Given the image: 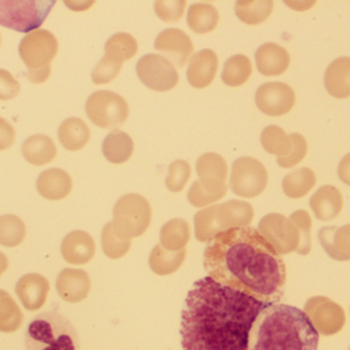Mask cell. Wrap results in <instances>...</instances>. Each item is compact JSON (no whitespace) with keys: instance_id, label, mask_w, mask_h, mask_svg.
<instances>
[{"instance_id":"1","label":"cell","mask_w":350,"mask_h":350,"mask_svg":"<svg viewBox=\"0 0 350 350\" xmlns=\"http://www.w3.org/2000/svg\"><path fill=\"white\" fill-rule=\"evenodd\" d=\"M269 304L206 277L193 284L181 312L183 350H248L249 334Z\"/></svg>"},{"instance_id":"2","label":"cell","mask_w":350,"mask_h":350,"mask_svg":"<svg viewBox=\"0 0 350 350\" xmlns=\"http://www.w3.org/2000/svg\"><path fill=\"white\" fill-rule=\"evenodd\" d=\"M204 268L217 283L269 305L283 297L285 263L255 228H232L218 234L204 250Z\"/></svg>"},{"instance_id":"3","label":"cell","mask_w":350,"mask_h":350,"mask_svg":"<svg viewBox=\"0 0 350 350\" xmlns=\"http://www.w3.org/2000/svg\"><path fill=\"white\" fill-rule=\"evenodd\" d=\"M320 334L306 312L275 303L261 310L249 334L248 350H318Z\"/></svg>"},{"instance_id":"4","label":"cell","mask_w":350,"mask_h":350,"mask_svg":"<svg viewBox=\"0 0 350 350\" xmlns=\"http://www.w3.org/2000/svg\"><path fill=\"white\" fill-rule=\"evenodd\" d=\"M26 350H80L77 331L63 314L44 312L37 314L25 333Z\"/></svg>"},{"instance_id":"5","label":"cell","mask_w":350,"mask_h":350,"mask_svg":"<svg viewBox=\"0 0 350 350\" xmlns=\"http://www.w3.org/2000/svg\"><path fill=\"white\" fill-rule=\"evenodd\" d=\"M59 49L57 37L49 30L32 31L21 41L18 55L28 68L27 77L33 84H43L51 76V64Z\"/></svg>"},{"instance_id":"6","label":"cell","mask_w":350,"mask_h":350,"mask_svg":"<svg viewBox=\"0 0 350 350\" xmlns=\"http://www.w3.org/2000/svg\"><path fill=\"white\" fill-rule=\"evenodd\" d=\"M152 220L149 201L137 193L123 195L116 201L113 210V230L122 240H133L143 236Z\"/></svg>"},{"instance_id":"7","label":"cell","mask_w":350,"mask_h":350,"mask_svg":"<svg viewBox=\"0 0 350 350\" xmlns=\"http://www.w3.org/2000/svg\"><path fill=\"white\" fill-rule=\"evenodd\" d=\"M55 4L53 0H0V25L18 32L35 31Z\"/></svg>"},{"instance_id":"8","label":"cell","mask_w":350,"mask_h":350,"mask_svg":"<svg viewBox=\"0 0 350 350\" xmlns=\"http://www.w3.org/2000/svg\"><path fill=\"white\" fill-rule=\"evenodd\" d=\"M260 140L265 151L277 155L278 164L281 168L297 166L308 153V142L304 136L298 133L288 135L278 125L265 127Z\"/></svg>"},{"instance_id":"9","label":"cell","mask_w":350,"mask_h":350,"mask_svg":"<svg viewBox=\"0 0 350 350\" xmlns=\"http://www.w3.org/2000/svg\"><path fill=\"white\" fill-rule=\"evenodd\" d=\"M88 118L105 129H119L129 118V108L125 99L111 90H98L86 101Z\"/></svg>"},{"instance_id":"10","label":"cell","mask_w":350,"mask_h":350,"mask_svg":"<svg viewBox=\"0 0 350 350\" xmlns=\"http://www.w3.org/2000/svg\"><path fill=\"white\" fill-rule=\"evenodd\" d=\"M267 168L256 158L242 156L232 164L230 187L234 195L245 199L258 197L267 188Z\"/></svg>"},{"instance_id":"11","label":"cell","mask_w":350,"mask_h":350,"mask_svg":"<svg viewBox=\"0 0 350 350\" xmlns=\"http://www.w3.org/2000/svg\"><path fill=\"white\" fill-rule=\"evenodd\" d=\"M258 232L279 255L297 253L301 246V232L297 224L282 214L265 216L259 222Z\"/></svg>"},{"instance_id":"12","label":"cell","mask_w":350,"mask_h":350,"mask_svg":"<svg viewBox=\"0 0 350 350\" xmlns=\"http://www.w3.org/2000/svg\"><path fill=\"white\" fill-rule=\"evenodd\" d=\"M137 73L147 88L156 92H168L178 84L179 76L174 66L157 53L142 57L137 64Z\"/></svg>"},{"instance_id":"13","label":"cell","mask_w":350,"mask_h":350,"mask_svg":"<svg viewBox=\"0 0 350 350\" xmlns=\"http://www.w3.org/2000/svg\"><path fill=\"white\" fill-rule=\"evenodd\" d=\"M304 312L319 334L331 336L342 330L347 318L343 308L330 298L314 296L304 304Z\"/></svg>"},{"instance_id":"14","label":"cell","mask_w":350,"mask_h":350,"mask_svg":"<svg viewBox=\"0 0 350 350\" xmlns=\"http://www.w3.org/2000/svg\"><path fill=\"white\" fill-rule=\"evenodd\" d=\"M296 96L293 88L284 82H267L259 86L255 103L261 112L271 116H281L293 108Z\"/></svg>"},{"instance_id":"15","label":"cell","mask_w":350,"mask_h":350,"mask_svg":"<svg viewBox=\"0 0 350 350\" xmlns=\"http://www.w3.org/2000/svg\"><path fill=\"white\" fill-rule=\"evenodd\" d=\"M158 51L165 55L172 65L181 68L185 65L191 53L193 45L191 37L180 29L170 28L162 31L154 45Z\"/></svg>"},{"instance_id":"16","label":"cell","mask_w":350,"mask_h":350,"mask_svg":"<svg viewBox=\"0 0 350 350\" xmlns=\"http://www.w3.org/2000/svg\"><path fill=\"white\" fill-rule=\"evenodd\" d=\"M57 294L69 303H79L88 298L92 289L90 275L82 269L65 268L55 282Z\"/></svg>"},{"instance_id":"17","label":"cell","mask_w":350,"mask_h":350,"mask_svg":"<svg viewBox=\"0 0 350 350\" xmlns=\"http://www.w3.org/2000/svg\"><path fill=\"white\" fill-rule=\"evenodd\" d=\"M61 252L66 262L73 265H84L94 258L96 242L88 232L74 230L64 238Z\"/></svg>"},{"instance_id":"18","label":"cell","mask_w":350,"mask_h":350,"mask_svg":"<svg viewBox=\"0 0 350 350\" xmlns=\"http://www.w3.org/2000/svg\"><path fill=\"white\" fill-rule=\"evenodd\" d=\"M217 55L205 49L196 53L189 60L187 77L193 88H205L211 84L218 70Z\"/></svg>"},{"instance_id":"19","label":"cell","mask_w":350,"mask_h":350,"mask_svg":"<svg viewBox=\"0 0 350 350\" xmlns=\"http://www.w3.org/2000/svg\"><path fill=\"white\" fill-rule=\"evenodd\" d=\"M49 283L38 273H28L18 279L16 293L26 310L30 312L40 310L46 301Z\"/></svg>"},{"instance_id":"20","label":"cell","mask_w":350,"mask_h":350,"mask_svg":"<svg viewBox=\"0 0 350 350\" xmlns=\"http://www.w3.org/2000/svg\"><path fill=\"white\" fill-rule=\"evenodd\" d=\"M215 215L222 232L232 228L248 227L254 218V209L247 201L232 199L216 205Z\"/></svg>"},{"instance_id":"21","label":"cell","mask_w":350,"mask_h":350,"mask_svg":"<svg viewBox=\"0 0 350 350\" xmlns=\"http://www.w3.org/2000/svg\"><path fill=\"white\" fill-rule=\"evenodd\" d=\"M255 61L262 75H281L289 67L290 55L285 47L278 43L267 42L257 49Z\"/></svg>"},{"instance_id":"22","label":"cell","mask_w":350,"mask_h":350,"mask_svg":"<svg viewBox=\"0 0 350 350\" xmlns=\"http://www.w3.org/2000/svg\"><path fill=\"white\" fill-rule=\"evenodd\" d=\"M37 190L49 201H61L71 192L73 182L66 171L51 168L39 175Z\"/></svg>"},{"instance_id":"23","label":"cell","mask_w":350,"mask_h":350,"mask_svg":"<svg viewBox=\"0 0 350 350\" xmlns=\"http://www.w3.org/2000/svg\"><path fill=\"white\" fill-rule=\"evenodd\" d=\"M319 240L325 252L336 261L350 260V224L326 226L319 232Z\"/></svg>"},{"instance_id":"24","label":"cell","mask_w":350,"mask_h":350,"mask_svg":"<svg viewBox=\"0 0 350 350\" xmlns=\"http://www.w3.org/2000/svg\"><path fill=\"white\" fill-rule=\"evenodd\" d=\"M310 205L317 219L330 221L335 219L342 210V195L336 187L324 185L310 197Z\"/></svg>"},{"instance_id":"25","label":"cell","mask_w":350,"mask_h":350,"mask_svg":"<svg viewBox=\"0 0 350 350\" xmlns=\"http://www.w3.org/2000/svg\"><path fill=\"white\" fill-rule=\"evenodd\" d=\"M325 86L331 96L345 99L350 96V58L334 60L325 73Z\"/></svg>"},{"instance_id":"26","label":"cell","mask_w":350,"mask_h":350,"mask_svg":"<svg viewBox=\"0 0 350 350\" xmlns=\"http://www.w3.org/2000/svg\"><path fill=\"white\" fill-rule=\"evenodd\" d=\"M22 153L29 164L44 166L55 160L57 151L55 142L49 136L34 135L23 143Z\"/></svg>"},{"instance_id":"27","label":"cell","mask_w":350,"mask_h":350,"mask_svg":"<svg viewBox=\"0 0 350 350\" xmlns=\"http://www.w3.org/2000/svg\"><path fill=\"white\" fill-rule=\"evenodd\" d=\"M135 144L129 134L114 129L106 136L102 144L103 153L112 164H124L133 155Z\"/></svg>"},{"instance_id":"28","label":"cell","mask_w":350,"mask_h":350,"mask_svg":"<svg viewBox=\"0 0 350 350\" xmlns=\"http://www.w3.org/2000/svg\"><path fill=\"white\" fill-rule=\"evenodd\" d=\"M57 135L65 149L78 151L90 141V129L81 118L70 117L59 125Z\"/></svg>"},{"instance_id":"29","label":"cell","mask_w":350,"mask_h":350,"mask_svg":"<svg viewBox=\"0 0 350 350\" xmlns=\"http://www.w3.org/2000/svg\"><path fill=\"white\" fill-rule=\"evenodd\" d=\"M197 174L202 182L207 184H226L228 178V164L219 154L214 152L202 154L196 164Z\"/></svg>"},{"instance_id":"30","label":"cell","mask_w":350,"mask_h":350,"mask_svg":"<svg viewBox=\"0 0 350 350\" xmlns=\"http://www.w3.org/2000/svg\"><path fill=\"white\" fill-rule=\"evenodd\" d=\"M187 256V248L176 252L166 250L161 244H158L152 250L149 257L150 268L155 275H170L178 271L185 262Z\"/></svg>"},{"instance_id":"31","label":"cell","mask_w":350,"mask_h":350,"mask_svg":"<svg viewBox=\"0 0 350 350\" xmlns=\"http://www.w3.org/2000/svg\"><path fill=\"white\" fill-rule=\"evenodd\" d=\"M191 238V228L185 220L176 218L166 222L160 232V244L172 252L183 250Z\"/></svg>"},{"instance_id":"32","label":"cell","mask_w":350,"mask_h":350,"mask_svg":"<svg viewBox=\"0 0 350 350\" xmlns=\"http://www.w3.org/2000/svg\"><path fill=\"white\" fill-rule=\"evenodd\" d=\"M139 51L137 39L129 33L119 32L111 36L105 45V55L123 65L133 59Z\"/></svg>"},{"instance_id":"33","label":"cell","mask_w":350,"mask_h":350,"mask_svg":"<svg viewBox=\"0 0 350 350\" xmlns=\"http://www.w3.org/2000/svg\"><path fill=\"white\" fill-rule=\"evenodd\" d=\"M187 25L193 32L206 34L211 32L218 25V10L209 3H195L187 12Z\"/></svg>"},{"instance_id":"34","label":"cell","mask_w":350,"mask_h":350,"mask_svg":"<svg viewBox=\"0 0 350 350\" xmlns=\"http://www.w3.org/2000/svg\"><path fill=\"white\" fill-rule=\"evenodd\" d=\"M317 179L314 171L308 168H300L286 175L282 183L284 193L290 199H297L306 197L316 185Z\"/></svg>"},{"instance_id":"35","label":"cell","mask_w":350,"mask_h":350,"mask_svg":"<svg viewBox=\"0 0 350 350\" xmlns=\"http://www.w3.org/2000/svg\"><path fill=\"white\" fill-rule=\"evenodd\" d=\"M273 10L271 0H240L237 1L234 12L241 22L258 25L265 22Z\"/></svg>"},{"instance_id":"36","label":"cell","mask_w":350,"mask_h":350,"mask_svg":"<svg viewBox=\"0 0 350 350\" xmlns=\"http://www.w3.org/2000/svg\"><path fill=\"white\" fill-rule=\"evenodd\" d=\"M252 74V64L245 55H234L226 60L221 79L226 86L237 88L248 82Z\"/></svg>"},{"instance_id":"37","label":"cell","mask_w":350,"mask_h":350,"mask_svg":"<svg viewBox=\"0 0 350 350\" xmlns=\"http://www.w3.org/2000/svg\"><path fill=\"white\" fill-rule=\"evenodd\" d=\"M24 316L14 298L0 290V332L12 333L22 326Z\"/></svg>"},{"instance_id":"38","label":"cell","mask_w":350,"mask_h":350,"mask_svg":"<svg viewBox=\"0 0 350 350\" xmlns=\"http://www.w3.org/2000/svg\"><path fill=\"white\" fill-rule=\"evenodd\" d=\"M26 236L24 222L14 215L0 217V245L6 248H14L22 244Z\"/></svg>"},{"instance_id":"39","label":"cell","mask_w":350,"mask_h":350,"mask_svg":"<svg viewBox=\"0 0 350 350\" xmlns=\"http://www.w3.org/2000/svg\"><path fill=\"white\" fill-rule=\"evenodd\" d=\"M215 211L216 205H213L196 214L193 218V225H195V236L199 242H209L221 232L216 221Z\"/></svg>"},{"instance_id":"40","label":"cell","mask_w":350,"mask_h":350,"mask_svg":"<svg viewBox=\"0 0 350 350\" xmlns=\"http://www.w3.org/2000/svg\"><path fill=\"white\" fill-rule=\"evenodd\" d=\"M131 240H122L116 236L111 222L105 225L102 232V248L108 258L120 259L131 250Z\"/></svg>"},{"instance_id":"41","label":"cell","mask_w":350,"mask_h":350,"mask_svg":"<svg viewBox=\"0 0 350 350\" xmlns=\"http://www.w3.org/2000/svg\"><path fill=\"white\" fill-rule=\"evenodd\" d=\"M191 177V166L185 160H175L168 168L166 187L172 192H180Z\"/></svg>"},{"instance_id":"42","label":"cell","mask_w":350,"mask_h":350,"mask_svg":"<svg viewBox=\"0 0 350 350\" xmlns=\"http://www.w3.org/2000/svg\"><path fill=\"white\" fill-rule=\"evenodd\" d=\"M185 5V0H159L155 2L154 10L163 22L176 23L183 18Z\"/></svg>"},{"instance_id":"43","label":"cell","mask_w":350,"mask_h":350,"mask_svg":"<svg viewBox=\"0 0 350 350\" xmlns=\"http://www.w3.org/2000/svg\"><path fill=\"white\" fill-rule=\"evenodd\" d=\"M301 232V246L297 254L306 256L312 250V218L306 210H297L290 216Z\"/></svg>"},{"instance_id":"44","label":"cell","mask_w":350,"mask_h":350,"mask_svg":"<svg viewBox=\"0 0 350 350\" xmlns=\"http://www.w3.org/2000/svg\"><path fill=\"white\" fill-rule=\"evenodd\" d=\"M122 66L104 55L92 72V82L96 84H109L119 75Z\"/></svg>"},{"instance_id":"45","label":"cell","mask_w":350,"mask_h":350,"mask_svg":"<svg viewBox=\"0 0 350 350\" xmlns=\"http://www.w3.org/2000/svg\"><path fill=\"white\" fill-rule=\"evenodd\" d=\"M224 195L206 188L199 180L195 181L187 193L189 203L196 208H203L220 201Z\"/></svg>"},{"instance_id":"46","label":"cell","mask_w":350,"mask_h":350,"mask_svg":"<svg viewBox=\"0 0 350 350\" xmlns=\"http://www.w3.org/2000/svg\"><path fill=\"white\" fill-rule=\"evenodd\" d=\"M21 90L18 80L4 69H0V100L8 101L16 98Z\"/></svg>"},{"instance_id":"47","label":"cell","mask_w":350,"mask_h":350,"mask_svg":"<svg viewBox=\"0 0 350 350\" xmlns=\"http://www.w3.org/2000/svg\"><path fill=\"white\" fill-rule=\"evenodd\" d=\"M16 140V129L5 119L0 117V151L8 149Z\"/></svg>"},{"instance_id":"48","label":"cell","mask_w":350,"mask_h":350,"mask_svg":"<svg viewBox=\"0 0 350 350\" xmlns=\"http://www.w3.org/2000/svg\"><path fill=\"white\" fill-rule=\"evenodd\" d=\"M338 176L343 183L350 186V153L341 160L338 166Z\"/></svg>"},{"instance_id":"49","label":"cell","mask_w":350,"mask_h":350,"mask_svg":"<svg viewBox=\"0 0 350 350\" xmlns=\"http://www.w3.org/2000/svg\"><path fill=\"white\" fill-rule=\"evenodd\" d=\"M8 260L6 258L5 255L3 253L0 252V277L3 275L4 271L8 269Z\"/></svg>"},{"instance_id":"50","label":"cell","mask_w":350,"mask_h":350,"mask_svg":"<svg viewBox=\"0 0 350 350\" xmlns=\"http://www.w3.org/2000/svg\"><path fill=\"white\" fill-rule=\"evenodd\" d=\"M0 45H1V35H0Z\"/></svg>"},{"instance_id":"51","label":"cell","mask_w":350,"mask_h":350,"mask_svg":"<svg viewBox=\"0 0 350 350\" xmlns=\"http://www.w3.org/2000/svg\"><path fill=\"white\" fill-rule=\"evenodd\" d=\"M349 350H350V347H349Z\"/></svg>"}]
</instances>
